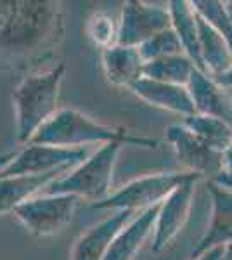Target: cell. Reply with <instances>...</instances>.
Here are the masks:
<instances>
[{
	"mask_svg": "<svg viewBox=\"0 0 232 260\" xmlns=\"http://www.w3.org/2000/svg\"><path fill=\"white\" fill-rule=\"evenodd\" d=\"M66 73L64 64H56L44 73L28 75L12 92L16 108L18 141L26 144L59 111V92Z\"/></svg>",
	"mask_w": 232,
	"mask_h": 260,
	"instance_id": "cell-3",
	"label": "cell"
},
{
	"mask_svg": "<svg viewBox=\"0 0 232 260\" xmlns=\"http://www.w3.org/2000/svg\"><path fill=\"white\" fill-rule=\"evenodd\" d=\"M217 82L220 83V85H223V87H232V68H230V71H227L223 77L217 78Z\"/></svg>",
	"mask_w": 232,
	"mask_h": 260,
	"instance_id": "cell-27",
	"label": "cell"
},
{
	"mask_svg": "<svg viewBox=\"0 0 232 260\" xmlns=\"http://www.w3.org/2000/svg\"><path fill=\"white\" fill-rule=\"evenodd\" d=\"M90 156L87 148H57V146L26 142L0 165V177L14 175H42L56 170L75 169Z\"/></svg>",
	"mask_w": 232,
	"mask_h": 260,
	"instance_id": "cell-7",
	"label": "cell"
},
{
	"mask_svg": "<svg viewBox=\"0 0 232 260\" xmlns=\"http://www.w3.org/2000/svg\"><path fill=\"white\" fill-rule=\"evenodd\" d=\"M29 142L57 146V148H85L88 144L104 146L111 144V142L149 149H156L159 146V141L153 139V137L136 136L125 128L99 123L90 116H87L85 113L73 110V108H61L31 137Z\"/></svg>",
	"mask_w": 232,
	"mask_h": 260,
	"instance_id": "cell-2",
	"label": "cell"
},
{
	"mask_svg": "<svg viewBox=\"0 0 232 260\" xmlns=\"http://www.w3.org/2000/svg\"><path fill=\"white\" fill-rule=\"evenodd\" d=\"M103 70L111 85L130 90L142 78L144 61L136 47L115 44L103 50Z\"/></svg>",
	"mask_w": 232,
	"mask_h": 260,
	"instance_id": "cell-16",
	"label": "cell"
},
{
	"mask_svg": "<svg viewBox=\"0 0 232 260\" xmlns=\"http://www.w3.org/2000/svg\"><path fill=\"white\" fill-rule=\"evenodd\" d=\"M85 31L88 39L92 40V44L101 47L103 50L116 44L118 26L115 24L113 18H109L104 12H94L87 19Z\"/></svg>",
	"mask_w": 232,
	"mask_h": 260,
	"instance_id": "cell-24",
	"label": "cell"
},
{
	"mask_svg": "<svg viewBox=\"0 0 232 260\" xmlns=\"http://www.w3.org/2000/svg\"><path fill=\"white\" fill-rule=\"evenodd\" d=\"M136 212L118 210L108 219L87 229L78 238L71 251V260H104L116 234L134 219Z\"/></svg>",
	"mask_w": 232,
	"mask_h": 260,
	"instance_id": "cell-13",
	"label": "cell"
},
{
	"mask_svg": "<svg viewBox=\"0 0 232 260\" xmlns=\"http://www.w3.org/2000/svg\"><path fill=\"white\" fill-rule=\"evenodd\" d=\"M71 169L56 170L42 175H14V177H0V215L14 212L19 205L40 194L52 180L68 174Z\"/></svg>",
	"mask_w": 232,
	"mask_h": 260,
	"instance_id": "cell-17",
	"label": "cell"
},
{
	"mask_svg": "<svg viewBox=\"0 0 232 260\" xmlns=\"http://www.w3.org/2000/svg\"><path fill=\"white\" fill-rule=\"evenodd\" d=\"M137 50L144 62L161 59V57H168V56H177V54H184L182 45H180V40L177 37V33L174 31V28H168V30L156 33L154 37H151L149 40H146L144 44L139 45Z\"/></svg>",
	"mask_w": 232,
	"mask_h": 260,
	"instance_id": "cell-23",
	"label": "cell"
},
{
	"mask_svg": "<svg viewBox=\"0 0 232 260\" xmlns=\"http://www.w3.org/2000/svg\"><path fill=\"white\" fill-rule=\"evenodd\" d=\"M217 182H220V184H223V186H227V187H230V189H232V179H229L227 175L222 174L220 177L217 179Z\"/></svg>",
	"mask_w": 232,
	"mask_h": 260,
	"instance_id": "cell-29",
	"label": "cell"
},
{
	"mask_svg": "<svg viewBox=\"0 0 232 260\" xmlns=\"http://www.w3.org/2000/svg\"><path fill=\"white\" fill-rule=\"evenodd\" d=\"M222 251H223V246H217V248H212L208 250L206 253L200 255L196 258H189V260H220L222 257Z\"/></svg>",
	"mask_w": 232,
	"mask_h": 260,
	"instance_id": "cell-26",
	"label": "cell"
},
{
	"mask_svg": "<svg viewBox=\"0 0 232 260\" xmlns=\"http://www.w3.org/2000/svg\"><path fill=\"white\" fill-rule=\"evenodd\" d=\"M182 125L189 132H192L196 137L206 142L210 148L220 151V153H223L232 144V127L213 116L194 113V115L184 118Z\"/></svg>",
	"mask_w": 232,
	"mask_h": 260,
	"instance_id": "cell-21",
	"label": "cell"
},
{
	"mask_svg": "<svg viewBox=\"0 0 232 260\" xmlns=\"http://www.w3.org/2000/svg\"><path fill=\"white\" fill-rule=\"evenodd\" d=\"M172 18V28L177 33L184 54L189 57L200 71H205L200 50V33H197V18L191 2L187 0H170L167 4ZM206 73V71H205Z\"/></svg>",
	"mask_w": 232,
	"mask_h": 260,
	"instance_id": "cell-18",
	"label": "cell"
},
{
	"mask_svg": "<svg viewBox=\"0 0 232 260\" xmlns=\"http://www.w3.org/2000/svg\"><path fill=\"white\" fill-rule=\"evenodd\" d=\"M167 141L174 148L177 160L185 172L196 174L208 182L223 174V153L210 148L206 142L189 132L184 125L174 123L167 127Z\"/></svg>",
	"mask_w": 232,
	"mask_h": 260,
	"instance_id": "cell-8",
	"label": "cell"
},
{
	"mask_svg": "<svg viewBox=\"0 0 232 260\" xmlns=\"http://www.w3.org/2000/svg\"><path fill=\"white\" fill-rule=\"evenodd\" d=\"M196 18H197V33H200V50H201V59H203L205 64V71L217 80V78L223 77L227 71H230L232 50L229 49L227 42L206 21L201 19L197 14Z\"/></svg>",
	"mask_w": 232,
	"mask_h": 260,
	"instance_id": "cell-19",
	"label": "cell"
},
{
	"mask_svg": "<svg viewBox=\"0 0 232 260\" xmlns=\"http://www.w3.org/2000/svg\"><path fill=\"white\" fill-rule=\"evenodd\" d=\"M223 175L232 179V144L223 151Z\"/></svg>",
	"mask_w": 232,
	"mask_h": 260,
	"instance_id": "cell-25",
	"label": "cell"
},
{
	"mask_svg": "<svg viewBox=\"0 0 232 260\" xmlns=\"http://www.w3.org/2000/svg\"><path fill=\"white\" fill-rule=\"evenodd\" d=\"M80 198L71 194H40L24 201L14 215L29 234L39 238L56 236L73 220Z\"/></svg>",
	"mask_w": 232,
	"mask_h": 260,
	"instance_id": "cell-6",
	"label": "cell"
},
{
	"mask_svg": "<svg viewBox=\"0 0 232 260\" xmlns=\"http://www.w3.org/2000/svg\"><path fill=\"white\" fill-rule=\"evenodd\" d=\"M139 99L144 103L151 104L159 110L175 113L184 118L194 115V104L189 95L187 87L184 85H174V83H164L149 80V78L142 77L136 85L130 89Z\"/></svg>",
	"mask_w": 232,
	"mask_h": 260,
	"instance_id": "cell-14",
	"label": "cell"
},
{
	"mask_svg": "<svg viewBox=\"0 0 232 260\" xmlns=\"http://www.w3.org/2000/svg\"><path fill=\"white\" fill-rule=\"evenodd\" d=\"M194 12L206 21L232 50V16L227 11L225 2L220 0H194L191 2Z\"/></svg>",
	"mask_w": 232,
	"mask_h": 260,
	"instance_id": "cell-22",
	"label": "cell"
},
{
	"mask_svg": "<svg viewBox=\"0 0 232 260\" xmlns=\"http://www.w3.org/2000/svg\"><path fill=\"white\" fill-rule=\"evenodd\" d=\"M225 6H227V11H229V14L232 16V2H225Z\"/></svg>",
	"mask_w": 232,
	"mask_h": 260,
	"instance_id": "cell-30",
	"label": "cell"
},
{
	"mask_svg": "<svg viewBox=\"0 0 232 260\" xmlns=\"http://www.w3.org/2000/svg\"><path fill=\"white\" fill-rule=\"evenodd\" d=\"M123 144H104L94 154L71 169L68 174L52 180L42 192L45 194H71L92 203L106 200L111 194V180L115 165Z\"/></svg>",
	"mask_w": 232,
	"mask_h": 260,
	"instance_id": "cell-4",
	"label": "cell"
},
{
	"mask_svg": "<svg viewBox=\"0 0 232 260\" xmlns=\"http://www.w3.org/2000/svg\"><path fill=\"white\" fill-rule=\"evenodd\" d=\"M194 70L197 68L185 54H177V56H168V57H161V59L144 62L142 77L156 82L187 87L189 78H191Z\"/></svg>",
	"mask_w": 232,
	"mask_h": 260,
	"instance_id": "cell-20",
	"label": "cell"
},
{
	"mask_svg": "<svg viewBox=\"0 0 232 260\" xmlns=\"http://www.w3.org/2000/svg\"><path fill=\"white\" fill-rule=\"evenodd\" d=\"M159 205L142 210L125 225L113 240L104 260H132L137 251L144 246L147 238L153 234L154 222L158 217Z\"/></svg>",
	"mask_w": 232,
	"mask_h": 260,
	"instance_id": "cell-15",
	"label": "cell"
},
{
	"mask_svg": "<svg viewBox=\"0 0 232 260\" xmlns=\"http://www.w3.org/2000/svg\"><path fill=\"white\" fill-rule=\"evenodd\" d=\"M208 191L212 196V219L203 238L192 248L191 258L200 257L217 246L232 243V189L212 180L208 182Z\"/></svg>",
	"mask_w": 232,
	"mask_h": 260,
	"instance_id": "cell-11",
	"label": "cell"
},
{
	"mask_svg": "<svg viewBox=\"0 0 232 260\" xmlns=\"http://www.w3.org/2000/svg\"><path fill=\"white\" fill-rule=\"evenodd\" d=\"M187 90L197 115L213 116L232 127V99L225 87L213 77L200 70H194L187 83Z\"/></svg>",
	"mask_w": 232,
	"mask_h": 260,
	"instance_id": "cell-12",
	"label": "cell"
},
{
	"mask_svg": "<svg viewBox=\"0 0 232 260\" xmlns=\"http://www.w3.org/2000/svg\"><path fill=\"white\" fill-rule=\"evenodd\" d=\"M220 260H232V243H229V245L223 246Z\"/></svg>",
	"mask_w": 232,
	"mask_h": 260,
	"instance_id": "cell-28",
	"label": "cell"
},
{
	"mask_svg": "<svg viewBox=\"0 0 232 260\" xmlns=\"http://www.w3.org/2000/svg\"><path fill=\"white\" fill-rule=\"evenodd\" d=\"M168 28H172L168 7L147 4L142 0H128L121 9L116 44L137 49L156 33L168 30Z\"/></svg>",
	"mask_w": 232,
	"mask_h": 260,
	"instance_id": "cell-9",
	"label": "cell"
},
{
	"mask_svg": "<svg viewBox=\"0 0 232 260\" xmlns=\"http://www.w3.org/2000/svg\"><path fill=\"white\" fill-rule=\"evenodd\" d=\"M187 177L189 172H161V174L144 175V177L126 182L118 191L111 192L106 200L99 201V203H92V208L115 212L130 210L139 213L159 205Z\"/></svg>",
	"mask_w": 232,
	"mask_h": 260,
	"instance_id": "cell-5",
	"label": "cell"
},
{
	"mask_svg": "<svg viewBox=\"0 0 232 260\" xmlns=\"http://www.w3.org/2000/svg\"><path fill=\"white\" fill-rule=\"evenodd\" d=\"M201 180L200 175L189 174V177L180 182L170 194L159 203L158 217L153 231V250L161 251L182 233L185 222L191 213L196 186Z\"/></svg>",
	"mask_w": 232,
	"mask_h": 260,
	"instance_id": "cell-10",
	"label": "cell"
},
{
	"mask_svg": "<svg viewBox=\"0 0 232 260\" xmlns=\"http://www.w3.org/2000/svg\"><path fill=\"white\" fill-rule=\"evenodd\" d=\"M64 14L56 0H0V52L29 56L56 47Z\"/></svg>",
	"mask_w": 232,
	"mask_h": 260,
	"instance_id": "cell-1",
	"label": "cell"
}]
</instances>
